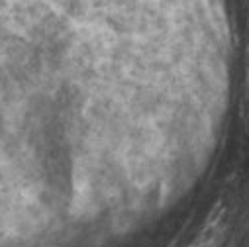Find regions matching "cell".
I'll return each mask as SVG.
<instances>
[{
  "instance_id": "obj_1",
  "label": "cell",
  "mask_w": 249,
  "mask_h": 247,
  "mask_svg": "<svg viewBox=\"0 0 249 247\" xmlns=\"http://www.w3.org/2000/svg\"><path fill=\"white\" fill-rule=\"evenodd\" d=\"M226 220H228L226 206L220 204L210 214L208 222L204 224V228L200 229V233L196 235V239L193 241L191 247H218L224 237V231H226Z\"/></svg>"
},
{
  "instance_id": "obj_2",
  "label": "cell",
  "mask_w": 249,
  "mask_h": 247,
  "mask_svg": "<svg viewBox=\"0 0 249 247\" xmlns=\"http://www.w3.org/2000/svg\"><path fill=\"white\" fill-rule=\"evenodd\" d=\"M241 120L249 130V30H247V47H245V75L241 90Z\"/></svg>"
}]
</instances>
